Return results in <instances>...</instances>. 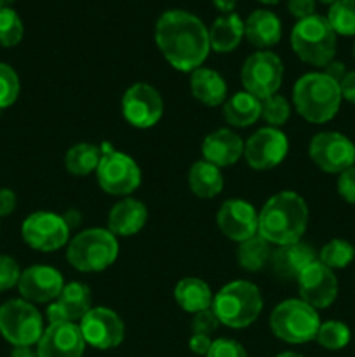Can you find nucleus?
<instances>
[{
  "label": "nucleus",
  "instance_id": "nucleus-9",
  "mask_svg": "<svg viewBox=\"0 0 355 357\" xmlns=\"http://www.w3.org/2000/svg\"><path fill=\"white\" fill-rule=\"evenodd\" d=\"M97 183L106 194L129 197L141 185V169L131 155L118 150H103L96 169Z\"/></svg>",
  "mask_w": 355,
  "mask_h": 357
},
{
  "label": "nucleus",
  "instance_id": "nucleus-33",
  "mask_svg": "<svg viewBox=\"0 0 355 357\" xmlns=\"http://www.w3.org/2000/svg\"><path fill=\"white\" fill-rule=\"evenodd\" d=\"M326 17L336 35H355V0H336Z\"/></svg>",
  "mask_w": 355,
  "mask_h": 357
},
{
  "label": "nucleus",
  "instance_id": "nucleus-25",
  "mask_svg": "<svg viewBox=\"0 0 355 357\" xmlns=\"http://www.w3.org/2000/svg\"><path fill=\"white\" fill-rule=\"evenodd\" d=\"M223 117L233 128H249L261 117V100L247 91H239L225 101Z\"/></svg>",
  "mask_w": 355,
  "mask_h": 357
},
{
  "label": "nucleus",
  "instance_id": "nucleus-46",
  "mask_svg": "<svg viewBox=\"0 0 355 357\" xmlns=\"http://www.w3.org/2000/svg\"><path fill=\"white\" fill-rule=\"evenodd\" d=\"M45 314H47V321H49V324L70 323V321L66 319L65 310H63V307L59 305L58 300H54V302L49 303V305H47V310H45Z\"/></svg>",
  "mask_w": 355,
  "mask_h": 357
},
{
  "label": "nucleus",
  "instance_id": "nucleus-50",
  "mask_svg": "<svg viewBox=\"0 0 355 357\" xmlns=\"http://www.w3.org/2000/svg\"><path fill=\"white\" fill-rule=\"evenodd\" d=\"M277 357H303V356L298 354V352H282V354H278Z\"/></svg>",
  "mask_w": 355,
  "mask_h": 357
},
{
  "label": "nucleus",
  "instance_id": "nucleus-44",
  "mask_svg": "<svg viewBox=\"0 0 355 357\" xmlns=\"http://www.w3.org/2000/svg\"><path fill=\"white\" fill-rule=\"evenodd\" d=\"M212 340L207 335H191L190 342H188V347L191 352H195L197 356H207L209 349H211Z\"/></svg>",
  "mask_w": 355,
  "mask_h": 357
},
{
  "label": "nucleus",
  "instance_id": "nucleus-40",
  "mask_svg": "<svg viewBox=\"0 0 355 357\" xmlns=\"http://www.w3.org/2000/svg\"><path fill=\"white\" fill-rule=\"evenodd\" d=\"M219 319L214 314V310H200V312L194 314V319H191V330H194L195 335H207L211 337L219 326Z\"/></svg>",
  "mask_w": 355,
  "mask_h": 357
},
{
  "label": "nucleus",
  "instance_id": "nucleus-31",
  "mask_svg": "<svg viewBox=\"0 0 355 357\" xmlns=\"http://www.w3.org/2000/svg\"><path fill=\"white\" fill-rule=\"evenodd\" d=\"M103 150L93 143H77L66 152L65 167L75 176H87L100 166Z\"/></svg>",
  "mask_w": 355,
  "mask_h": 357
},
{
  "label": "nucleus",
  "instance_id": "nucleus-13",
  "mask_svg": "<svg viewBox=\"0 0 355 357\" xmlns=\"http://www.w3.org/2000/svg\"><path fill=\"white\" fill-rule=\"evenodd\" d=\"M122 114L132 128H153L164 115V100L153 86L136 82L122 96Z\"/></svg>",
  "mask_w": 355,
  "mask_h": 357
},
{
  "label": "nucleus",
  "instance_id": "nucleus-37",
  "mask_svg": "<svg viewBox=\"0 0 355 357\" xmlns=\"http://www.w3.org/2000/svg\"><path fill=\"white\" fill-rule=\"evenodd\" d=\"M19 96V77L7 63L0 61V110L14 105Z\"/></svg>",
  "mask_w": 355,
  "mask_h": 357
},
{
  "label": "nucleus",
  "instance_id": "nucleus-4",
  "mask_svg": "<svg viewBox=\"0 0 355 357\" xmlns=\"http://www.w3.org/2000/svg\"><path fill=\"white\" fill-rule=\"evenodd\" d=\"M211 309L218 316L219 323L233 330H242L260 317L263 296L253 282L232 281L216 293Z\"/></svg>",
  "mask_w": 355,
  "mask_h": 357
},
{
  "label": "nucleus",
  "instance_id": "nucleus-5",
  "mask_svg": "<svg viewBox=\"0 0 355 357\" xmlns=\"http://www.w3.org/2000/svg\"><path fill=\"white\" fill-rule=\"evenodd\" d=\"M291 45L301 61L312 66L329 65L336 54V33L327 17L312 14L298 20L291 31Z\"/></svg>",
  "mask_w": 355,
  "mask_h": 357
},
{
  "label": "nucleus",
  "instance_id": "nucleus-52",
  "mask_svg": "<svg viewBox=\"0 0 355 357\" xmlns=\"http://www.w3.org/2000/svg\"><path fill=\"white\" fill-rule=\"evenodd\" d=\"M260 2H263V3H277V2H281V0H260Z\"/></svg>",
  "mask_w": 355,
  "mask_h": 357
},
{
  "label": "nucleus",
  "instance_id": "nucleus-11",
  "mask_svg": "<svg viewBox=\"0 0 355 357\" xmlns=\"http://www.w3.org/2000/svg\"><path fill=\"white\" fill-rule=\"evenodd\" d=\"M308 153L312 162L324 173L340 174L355 166V143L336 131H322L313 136Z\"/></svg>",
  "mask_w": 355,
  "mask_h": 357
},
{
  "label": "nucleus",
  "instance_id": "nucleus-39",
  "mask_svg": "<svg viewBox=\"0 0 355 357\" xmlns=\"http://www.w3.org/2000/svg\"><path fill=\"white\" fill-rule=\"evenodd\" d=\"M205 357H247V352L237 340L218 338V340H212L211 349Z\"/></svg>",
  "mask_w": 355,
  "mask_h": 357
},
{
  "label": "nucleus",
  "instance_id": "nucleus-38",
  "mask_svg": "<svg viewBox=\"0 0 355 357\" xmlns=\"http://www.w3.org/2000/svg\"><path fill=\"white\" fill-rule=\"evenodd\" d=\"M21 278L19 264L9 255H0V293L17 286Z\"/></svg>",
  "mask_w": 355,
  "mask_h": 357
},
{
  "label": "nucleus",
  "instance_id": "nucleus-35",
  "mask_svg": "<svg viewBox=\"0 0 355 357\" xmlns=\"http://www.w3.org/2000/svg\"><path fill=\"white\" fill-rule=\"evenodd\" d=\"M24 33V26L17 13L10 7L0 9V45L14 47L21 42Z\"/></svg>",
  "mask_w": 355,
  "mask_h": 357
},
{
  "label": "nucleus",
  "instance_id": "nucleus-34",
  "mask_svg": "<svg viewBox=\"0 0 355 357\" xmlns=\"http://www.w3.org/2000/svg\"><path fill=\"white\" fill-rule=\"evenodd\" d=\"M350 338L352 331L347 324L341 321H326V323H320L315 340L319 342L320 347L327 351H341L350 344Z\"/></svg>",
  "mask_w": 355,
  "mask_h": 357
},
{
  "label": "nucleus",
  "instance_id": "nucleus-2",
  "mask_svg": "<svg viewBox=\"0 0 355 357\" xmlns=\"http://www.w3.org/2000/svg\"><path fill=\"white\" fill-rule=\"evenodd\" d=\"M308 225V206L292 190L271 195L258 213V234L275 246L301 241Z\"/></svg>",
  "mask_w": 355,
  "mask_h": 357
},
{
  "label": "nucleus",
  "instance_id": "nucleus-42",
  "mask_svg": "<svg viewBox=\"0 0 355 357\" xmlns=\"http://www.w3.org/2000/svg\"><path fill=\"white\" fill-rule=\"evenodd\" d=\"M287 10L298 20L315 14V0H287Z\"/></svg>",
  "mask_w": 355,
  "mask_h": 357
},
{
  "label": "nucleus",
  "instance_id": "nucleus-51",
  "mask_svg": "<svg viewBox=\"0 0 355 357\" xmlns=\"http://www.w3.org/2000/svg\"><path fill=\"white\" fill-rule=\"evenodd\" d=\"M13 2H14V0H0V3H2V7H9Z\"/></svg>",
  "mask_w": 355,
  "mask_h": 357
},
{
  "label": "nucleus",
  "instance_id": "nucleus-7",
  "mask_svg": "<svg viewBox=\"0 0 355 357\" xmlns=\"http://www.w3.org/2000/svg\"><path fill=\"white\" fill-rule=\"evenodd\" d=\"M319 328V312L301 298L284 300L270 314L271 333L287 344L298 345L315 340Z\"/></svg>",
  "mask_w": 355,
  "mask_h": 357
},
{
  "label": "nucleus",
  "instance_id": "nucleus-32",
  "mask_svg": "<svg viewBox=\"0 0 355 357\" xmlns=\"http://www.w3.org/2000/svg\"><path fill=\"white\" fill-rule=\"evenodd\" d=\"M355 248L354 244L345 239H333L320 250L319 261L329 267L331 271H340L347 268L354 261Z\"/></svg>",
  "mask_w": 355,
  "mask_h": 357
},
{
  "label": "nucleus",
  "instance_id": "nucleus-20",
  "mask_svg": "<svg viewBox=\"0 0 355 357\" xmlns=\"http://www.w3.org/2000/svg\"><path fill=\"white\" fill-rule=\"evenodd\" d=\"M315 260L317 255L313 248L298 241V243L277 246V250L271 253L270 267L271 272L282 281H291V279L296 281L299 274Z\"/></svg>",
  "mask_w": 355,
  "mask_h": 357
},
{
  "label": "nucleus",
  "instance_id": "nucleus-55",
  "mask_svg": "<svg viewBox=\"0 0 355 357\" xmlns=\"http://www.w3.org/2000/svg\"><path fill=\"white\" fill-rule=\"evenodd\" d=\"M0 9H2V3H0Z\"/></svg>",
  "mask_w": 355,
  "mask_h": 357
},
{
  "label": "nucleus",
  "instance_id": "nucleus-28",
  "mask_svg": "<svg viewBox=\"0 0 355 357\" xmlns=\"http://www.w3.org/2000/svg\"><path fill=\"white\" fill-rule=\"evenodd\" d=\"M188 185L197 197L212 199L223 190L225 180L218 166L202 159L188 171Z\"/></svg>",
  "mask_w": 355,
  "mask_h": 357
},
{
  "label": "nucleus",
  "instance_id": "nucleus-26",
  "mask_svg": "<svg viewBox=\"0 0 355 357\" xmlns=\"http://www.w3.org/2000/svg\"><path fill=\"white\" fill-rule=\"evenodd\" d=\"M174 300L183 310L190 314H197L200 310H207L212 307L211 288L205 281L198 278H184L174 288Z\"/></svg>",
  "mask_w": 355,
  "mask_h": 357
},
{
  "label": "nucleus",
  "instance_id": "nucleus-41",
  "mask_svg": "<svg viewBox=\"0 0 355 357\" xmlns=\"http://www.w3.org/2000/svg\"><path fill=\"white\" fill-rule=\"evenodd\" d=\"M338 194L348 204H355V166L348 167L338 176Z\"/></svg>",
  "mask_w": 355,
  "mask_h": 357
},
{
  "label": "nucleus",
  "instance_id": "nucleus-16",
  "mask_svg": "<svg viewBox=\"0 0 355 357\" xmlns=\"http://www.w3.org/2000/svg\"><path fill=\"white\" fill-rule=\"evenodd\" d=\"M299 298L315 310L327 309L338 296V279L334 271L315 260L296 279Z\"/></svg>",
  "mask_w": 355,
  "mask_h": 357
},
{
  "label": "nucleus",
  "instance_id": "nucleus-29",
  "mask_svg": "<svg viewBox=\"0 0 355 357\" xmlns=\"http://www.w3.org/2000/svg\"><path fill=\"white\" fill-rule=\"evenodd\" d=\"M56 300L63 307V310L66 314V319L70 323L82 321V317L93 309V293H90V288L79 281L65 284V288L61 289V293H59V296Z\"/></svg>",
  "mask_w": 355,
  "mask_h": 357
},
{
  "label": "nucleus",
  "instance_id": "nucleus-18",
  "mask_svg": "<svg viewBox=\"0 0 355 357\" xmlns=\"http://www.w3.org/2000/svg\"><path fill=\"white\" fill-rule=\"evenodd\" d=\"M216 223L223 236L235 243H244L258 234V213L251 202L242 199L225 201L216 215Z\"/></svg>",
  "mask_w": 355,
  "mask_h": 357
},
{
  "label": "nucleus",
  "instance_id": "nucleus-8",
  "mask_svg": "<svg viewBox=\"0 0 355 357\" xmlns=\"http://www.w3.org/2000/svg\"><path fill=\"white\" fill-rule=\"evenodd\" d=\"M44 333V319L33 303L14 298L0 307V335L14 347H31Z\"/></svg>",
  "mask_w": 355,
  "mask_h": 357
},
{
  "label": "nucleus",
  "instance_id": "nucleus-47",
  "mask_svg": "<svg viewBox=\"0 0 355 357\" xmlns=\"http://www.w3.org/2000/svg\"><path fill=\"white\" fill-rule=\"evenodd\" d=\"M324 73H326L327 77H331V79L336 80V82L340 84L341 80H343V77L347 75V66H345L341 61H334V59H333L329 65L324 66Z\"/></svg>",
  "mask_w": 355,
  "mask_h": 357
},
{
  "label": "nucleus",
  "instance_id": "nucleus-17",
  "mask_svg": "<svg viewBox=\"0 0 355 357\" xmlns=\"http://www.w3.org/2000/svg\"><path fill=\"white\" fill-rule=\"evenodd\" d=\"M65 288L61 272L49 265H31L21 272L17 289L21 298L30 303H51Z\"/></svg>",
  "mask_w": 355,
  "mask_h": 357
},
{
  "label": "nucleus",
  "instance_id": "nucleus-54",
  "mask_svg": "<svg viewBox=\"0 0 355 357\" xmlns=\"http://www.w3.org/2000/svg\"><path fill=\"white\" fill-rule=\"evenodd\" d=\"M354 58H355V42H354Z\"/></svg>",
  "mask_w": 355,
  "mask_h": 357
},
{
  "label": "nucleus",
  "instance_id": "nucleus-19",
  "mask_svg": "<svg viewBox=\"0 0 355 357\" xmlns=\"http://www.w3.org/2000/svg\"><path fill=\"white\" fill-rule=\"evenodd\" d=\"M86 340L77 323L49 324L37 344L38 357H82Z\"/></svg>",
  "mask_w": 355,
  "mask_h": 357
},
{
  "label": "nucleus",
  "instance_id": "nucleus-15",
  "mask_svg": "<svg viewBox=\"0 0 355 357\" xmlns=\"http://www.w3.org/2000/svg\"><path fill=\"white\" fill-rule=\"evenodd\" d=\"M79 326L86 344L100 351L118 347L125 337L124 321L115 310L106 307H93Z\"/></svg>",
  "mask_w": 355,
  "mask_h": 357
},
{
  "label": "nucleus",
  "instance_id": "nucleus-23",
  "mask_svg": "<svg viewBox=\"0 0 355 357\" xmlns=\"http://www.w3.org/2000/svg\"><path fill=\"white\" fill-rule=\"evenodd\" d=\"M244 37L254 45V47H271L278 44L282 37V23L278 16L271 10L256 9L249 14L244 23Z\"/></svg>",
  "mask_w": 355,
  "mask_h": 357
},
{
  "label": "nucleus",
  "instance_id": "nucleus-14",
  "mask_svg": "<svg viewBox=\"0 0 355 357\" xmlns=\"http://www.w3.org/2000/svg\"><path fill=\"white\" fill-rule=\"evenodd\" d=\"M289 152L287 136L277 128H261L244 143V159L253 169L268 171L277 167Z\"/></svg>",
  "mask_w": 355,
  "mask_h": 357
},
{
  "label": "nucleus",
  "instance_id": "nucleus-45",
  "mask_svg": "<svg viewBox=\"0 0 355 357\" xmlns=\"http://www.w3.org/2000/svg\"><path fill=\"white\" fill-rule=\"evenodd\" d=\"M341 89V98L348 103L355 105V70L347 72V75L343 77V80L340 82Z\"/></svg>",
  "mask_w": 355,
  "mask_h": 357
},
{
  "label": "nucleus",
  "instance_id": "nucleus-43",
  "mask_svg": "<svg viewBox=\"0 0 355 357\" xmlns=\"http://www.w3.org/2000/svg\"><path fill=\"white\" fill-rule=\"evenodd\" d=\"M17 197L10 188H0V218L9 216L16 209Z\"/></svg>",
  "mask_w": 355,
  "mask_h": 357
},
{
  "label": "nucleus",
  "instance_id": "nucleus-3",
  "mask_svg": "<svg viewBox=\"0 0 355 357\" xmlns=\"http://www.w3.org/2000/svg\"><path fill=\"white\" fill-rule=\"evenodd\" d=\"M340 84L324 72L305 73L292 89V103L296 112L312 124H324L336 117L341 107Z\"/></svg>",
  "mask_w": 355,
  "mask_h": 357
},
{
  "label": "nucleus",
  "instance_id": "nucleus-48",
  "mask_svg": "<svg viewBox=\"0 0 355 357\" xmlns=\"http://www.w3.org/2000/svg\"><path fill=\"white\" fill-rule=\"evenodd\" d=\"M212 3H214V7L218 10L230 14L233 10V7H235L237 0H212Z\"/></svg>",
  "mask_w": 355,
  "mask_h": 357
},
{
  "label": "nucleus",
  "instance_id": "nucleus-36",
  "mask_svg": "<svg viewBox=\"0 0 355 357\" xmlns=\"http://www.w3.org/2000/svg\"><path fill=\"white\" fill-rule=\"evenodd\" d=\"M261 117L270 128H282L291 117V105L282 94H274L261 101Z\"/></svg>",
  "mask_w": 355,
  "mask_h": 357
},
{
  "label": "nucleus",
  "instance_id": "nucleus-27",
  "mask_svg": "<svg viewBox=\"0 0 355 357\" xmlns=\"http://www.w3.org/2000/svg\"><path fill=\"white\" fill-rule=\"evenodd\" d=\"M244 38V21L239 14L230 13L219 16L209 30L211 49L216 52H230L237 49Z\"/></svg>",
  "mask_w": 355,
  "mask_h": 357
},
{
  "label": "nucleus",
  "instance_id": "nucleus-30",
  "mask_svg": "<svg viewBox=\"0 0 355 357\" xmlns=\"http://www.w3.org/2000/svg\"><path fill=\"white\" fill-rule=\"evenodd\" d=\"M274 250H271V244L268 243L265 237H261L260 234H256L251 239L244 241L239 244V250H237V261H239L240 267L247 272H258L265 267V265L270 264V258Z\"/></svg>",
  "mask_w": 355,
  "mask_h": 357
},
{
  "label": "nucleus",
  "instance_id": "nucleus-22",
  "mask_svg": "<svg viewBox=\"0 0 355 357\" xmlns=\"http://www.w3.org/2000/svg\"><path fill=\"white\" fill-rule=\"evenodd\" d=\"M148 220V209L141 201L124 197L111 208L108 215V230L115 237L136 236Z\"/></svg>",
  "mask_w": 355,
  "mask_h": 357
},
{
  "label": "nucleus",
  "instance_id": "nucleus-53",
  "mask_svg": "<svg viewBox=\"0 0 355 357\" xmlns=\"http://www.w3.org/2000/svg\"><path fill=\"white\" fill-rule=\"evenodd\" d=\"M319 2H322V3H329V6H333V3L336 2V0H319Z\"/></svg>",
  "mask_w": 355,
  "mask_h": 357
},
{
  "label": "nucleus",
  "instance_id": "nucleus-1",
  "mask_svg": "<svg viewBox=\"0 0 355 357\" xmlns=\"http://www.w3.org/2000/svg\"><path fill=\"white\" fill-rule=\"evenodd\" d=\"M155 42L169 65L187 73L200 68L211 51L209 30L200 17L181 9L160 14L155 24Z\"/></svg>",
  "mask_w": 355,
  "mask_h": 357
},
{
  "label": "nucleus",
  "instance_id": "nucleus-6",
  "mask_svg": "<svg viewBox=\"0 0 355 357\" xmlns=\"http://www.w3.org/2000/svg\"><path fill=\"white\" fill-rule=\"evenodd\" d=\"M118 241L108 229H87L66 248V260L79 272H101L115 264Z\"/></svg>",
  "mask_w": 355,
  "mask_h": 357
},
{
  "label": "nucleus",
  "instance_id": "nucleus-12",
  "mask_svg": "<svg viewBox=\"0 0 355 357\" xmlns=\"http://www.w3.org/2000/svg\"><path fill=\"white\" fill-rule=\"evenodd\" d=\"M23 241L33 250L42 253L58 251L68 243L70 227L65 216L51 211L31 213L21 225Z\"/></svg>",
  "mask_w": 355,
  "mask_h": 357
},
{
  "label": "nucleus",
  "instance_id": "nucleus-24",
  "mask_svg": "<svg viewBox=\"0 0 355 357\" xmlns=\"http://www.w3.org/2000/svg\"><path fill=\"white\" fill-rule=\"evenodd\" d=\"M190 89L195 100L207 107H218L225 103L226 93H228L225 79L216 70L205 68V66L191 72Z\"/></svg>",
  "mask_w": 355,
  "mask_h": 357
},
{
  "label": "nucleus",
  "instance_id": "nucleus-21",
  "mask_svg": "<svg viewBox=\"0 0 355 357\" xmlns=\"http://www.w3.org/2000/svg\"><path fill=\"white\" fill-rule=\"evenodd\" d=\"M244 155V142L232 129L223 128L209 132L202 142V157L218 167L235 164Z\"/></svg>",
  "mask_w": 355,
  "mask_h": 357
},
{
  "label": "nucleus",
  "instance_id": "nucleus-10",
  "mask_svg": "<svg viewBox=\"0 0 355 357\" xmlns=\"http://www.w3.org/2000/svg\"><path fill=\"white\" fill-rule=\"evenodd\" d=\"M282 79H284V63L271 51L254 52L244 61L240 70L244 91L261 101L277 94Z\"/></svg>",
  "mask_w": 355,
  "mask_h": 357
},
{
  "label": "nucleus",
  "instance_id": "nucleus-49",
  "mask_svg": "<svg viewBox=\"0 0 355 357\" xmlns=\"http://www.w3.org/2000/svg\"><path fill=\"white\" fill-rule=\"evenodd\" d=\"M10 357H38V354L31 347H14Z\"/></svg>",
  "mask_w": 355,
  "mask_h": 357
}]
</instances>
